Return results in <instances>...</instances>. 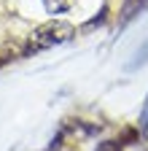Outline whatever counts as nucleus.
Returning <instances> with one entry per match:
<instances>
[{"label":"nucleus","instance_id":"7ed1b4c3","mask_svg":"<svg viewBox=\"0 0 148 151\" xmlns=\"http://www.w3.org/2000/svg\"><path fill=\"white\" fill-rule=\"evenodd\" d=\"M94 151H121V140H102Z\"/></svg>","mask_w":148,"mask_h":151},{"label":"nucleus","instance_id":"f03ea898","mask_svg":"<svg viewBox=\"0 0 148 151\" xmlns=\"http://www.w3.org/2000/svg\"><path fill=\"white\" fill-rule=\"evenodd\" d=\"M43 3H46V8H49L51 14H65V11L70 8L73 0H43Z\"/></svg>","mask_w":148,"mask_h":151},{"label":"nucleus","instance_id":"39448f33","mask_svg":"<svg viewBox=\"0 0 148 151\" xmlns=\"http://www.w3.org/2000/svg\"><path fill=\"white\" fill-rule=\"evenodd\" d=\"M140 124H143V129L148 127V103H145V108H143V116H140Z\"/></svg>","mask_w":148,"mask_h":151},{"label":"nucleus","instance_id":"f257e3e1","mask_svg":"<svg viewBox=\"0 0 148 151\" xmlns=\"http://www.w3.org/2000/svg\"><path fill=\"white\" fill-rule=\"evenodd\" d=\"M73 24L62 22V19H51V22L35 27V32L30 35V41L24 46V54H35V51H43V49H51V46H59L65 41L73 38Z\"/></svg>","mask_w":148,"mask_h":151},{"label":"nucleus","instance_id":"20e7f679","mask_svg":"<svg viewBox=\"0 0 148 151\" xmlns=\"http://www.w3.org/2000/svg\"><path fill=\"white\" fill-rule=\"evenodd\" d=\"M145 60H148V43L143 46V51H140V57H135V60H132V62H129L127 68H129V70H135V68H140V65H143Z\"/></svg>","mask_w":148,"mask_h":151}]
</instances>
